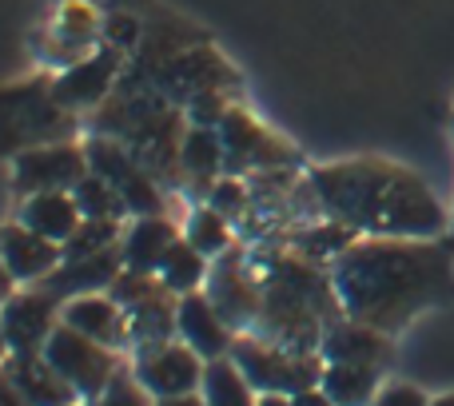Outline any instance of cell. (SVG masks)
I'll list each match as a JSON object with an SVG mask.
<instances>
[{
    "mask_svg": "<svg viewBox=\"0 0 454 406\" xmlns=\"http://www.w3.org/2000/svg\"><path fill=\"white\" fill-rule=\"evenodd\" d=\"M80 406H152V394L136 383L132 367H120V375L112 379V386L100 394L96 402H80Z\"/></svg>",
    "mask_w": 454,
    "mask_h": 406,
    "instance_id": "obj_32",
    "label": "cell"
},
{
    "mask_svg": "<svg viewBox=\"0 0 454 406\" xmlns=\"http://www.w3.org/2000/svg\"><path fill=\"white\" fill-rule=\"evenodd\" d=\"M56 323H60V303L40 287L12 291L0 303V327H4L8 351H44Z\"/></svg>",
    "mask_w": 454,
    "mask_h": 406,
    "instance_id": "obj_14",
    "label": "cell"
},
{
    "mask_svg": "<svg viewBox=\"0 0 454 406\" xmlns=\"http://www.w3.org/2000/svg\"><path fill=\"white\" fill-rule=\"evenodd\" d=\"M104 44V16L96 12L92 4H80V0H68V4L56 12L52 20V48L44 52L48 64L56 68H72L76 60L92 56L96 48Z\"/></svg>",
    "mask_w": 454,
    "mask_h": 406,
    "instance_id": "obj_17",
    "label": "cell"
},
{
    "mask_svg": "<svg viewBox=\"0 0 454 406\" xmlns=\"http://www.w3.org/2000/svg\"><path fill=\"white\" fill-rule=\"evenodd\" d=\"M231 359L259 394L263 391L295 394V391H307V386H319L323 367H327V359L319 351L299 355V351H287V347L263 343L255 335H235Z\"/></svg>",
    "mask_w": 454,
    "mask_h": 406,
    "instance_id": "obj_5",
    "label": "cell"
},
{
    "mask_svg": "<svg viewBox=\"0 0 454 406\" xmlns=\"http://www.w3.org/2000/svg\"><path fill=\"white\" fill-rule=\"evenodd\" d=\"M0 406H32L20 391H16V383L4 375V371H0Z\"/></svg>",
    "mask_w": 454,
    "mask_h": 406,
    "instance_id": "obj_35",
    "label": "cell"
},
{
    "mask_svg": "<svg viewBox=\"0 0 454 406\" xmlns=\"http://www.w3.org/2000/svg\"><path fill=\"white\" fill-rule=\"evenodd\" d=\"M291 406H335V402L327 399V391H323V386H307V391L291 394Z\"/></svg>",
    "mask_w": 454,
    "mask_h": 406,
    "instance_id": "obj_34",
    "label": "cell"
},
{
    "mask_svg": "<svg viewBox=\"0 0 454 406\" xmlns=\"http://www.w3.org/2000/svg\"><path fill=\"white\" fill-rule=\"evenodd\" d=\"M331 283L347 319H359L383 335H399L431 307L454 299L450 243L359 235L331 259Z\"/></svg>",
    "mask_w": 454,
    "mask_h": 406,
    "instance_id": "obj_1",
    "label": "cell"
},
{
    "mask_svg": "<svg viewBox=\"0 0 454 406\" xmlns=\"http://www.w3.org/2000/svg\"><path fill=\"white\" fill-rule=\"evenodd\" d=\"M40 355H44V359L52 363V367L60 371L72 386H76V394L84 402L100 399V394L112 386V379L120 375V367H124V363H120V355L112 351V347H104V343H96V339L80 335V331L68 327V323H56Z\"/></svg>",
    "mask_w": 454,
    "mask_h": 406,
    "instance_id": "obj_6",
    "label": "cell"
},
{
    "mask_svg": "<svg viewBox=\"0 0 454 406\" xmlns=\"http://www.w3.org/2000/svg\"><path fill=\"white\" fill-rule=\"evenodd\" d=\"M120 235H124L120 219H84L76 227V235L64 243V259H80V255H96L104 247H116Z\"/></svg>",
    "mask_w": 454,
    "mask_h": 406,
    "instance_id": "obj_30",
    "label": "cell"
},
{
    "mask_svg": "<svg viewBox=\"0 0 454 406\" xmlns=\"http://www.w3.org/2000/svg\"><path fill=\"white\" fill-rule=\"evenodd\" d=\"M255 406H291V394H279V391H263L255 399Z\"/></svg>",
    "mask_w": 454,
    "mask_h": 406,
    "instance_id": "obj_37",
    "label": "cell"
},
{
    "mask_svg": "<svg viewBox=\"0 0 454 406\" xmlns=\"http://www.w3.org/2000/svg\"><path fill=\"white\" fill-rule=\"evenodd\" d=\"M64 259V247L44 235H36L24 223H8L0 227V263L12 275V283H40L44 275H52Z\"/></svg>",
    "mask_w": 454,
    "mask_h": 406,
    "instance_id": "obj_18",
    "label": "cell"
},
{
    "mask_svg": "<svg viewBox=\"0 0 454 406\" xmlns=\"http://www.w3.org/2000/svg\"><path fill=\"white\" fill-rule=\"evenodd\" d=\"M204 295L215 303V311L227 319L235 335H251L259 323V307H263V291H259L255 267L247 259V247H227L215 255L212 271H207Z\"/></svg>",
    "mask_w": 454,
    "mask_h": 406,
    "instance_id": "obj_8",
    "label": "cell"
},
{
    "mask_svg": "<svg viewBox=\"0 0 454 406\" xmlns=\"http://www.w3.org/2000/svg\"><path fill=\"white\" fill-rule=\"evenodd\" d=\"M72 196H76V207H80V215L84 219H120V223H124V219L132 215L124 196H120V191L96 172H88L84 180L72 188Z\"/></svg>",
    "mask_w": 454,
    "mask_h": 406,
    "instance_id": "obj_28",
    "label": "cell"
},
{
    "mask_svg": "<svg viewBox=\"0 0 454 406\" xmlns=\"http://www.w3.org/2000/svg\"><path fill=\"white\" fill-rule=\"evenodd\" d=\"M88 176V152L76 140H56L40 148H24L12 156V191L16 199L36 191H72Z\"/></svg>",
    "mask_w": 454,
    "mask_h": 406,
    "instance_id": "obj_11",
    "label": "cell"
},
{
    "mask_svg": "<svg viewBox=\"0 0 454 406\" xmlns=\"http://www.w3.org/2000/svg\"><path fill=\"white\" fill-rule=\"evenodd\" d=\"M120 68H124V52L112 44H100L92 56L76 60L72 68H64L60 76H52V96L64 112L80 116V112H96L120 84Z\"/></svg>",
    "mask_w": 454,
    "mask_h": 406,
    "instance_id": "obj_13",
    "label": "cell"
},
{
    "mask_svg": "<svg viewBox=\"0 0 454 406\" xmlns=\"http://www.w3.org/2000/svg\"><path fill=\"white\" fill-rule=\"evenodd\" d=\"M431 406H454V391L450 394H439V399H431Z\"/></svg>",
    "mask_w": 454,
    "mask_h": 406,
    "instance_id": "obj_38",
    "label": "cell"
},
{
    "mask_svg": "<svg viewBox=\"0 0 454 406\" xmlns=\"http://www.w3.org/2000/svg\"><path fill=\"white\" fill-rule=\"evenodd\" d=\"M132 375L152 399H176V394H192L204 386L207 359L196 355L180 335L168 343H152L132 351Z\"/></svg>",
    "mask_w": 454,
    "mask_h": 406,
    "instance_id": "obj_10",
    "label": "cell"
},
{
    "mask_svg": "<svg viewBox=\"0 0 454 406\" xmlns=\"http://www.w3.org/2000/svg\"><path fill=\"white\" fill-rule=\"evenodd\" d=\"M152 406H207V402L200 391H192V394H176V399H152Z\"/></svg>",
    "mask_w": 454,
    "mask_h": 406,
    "instance_id": "obj_36",
    "label": "cell"
},
{
    "mask_svg": "<svg viewBox=\"0 0 454 406\" xmlns=\"http://www.w3.org/2000/svg\"><path fill=\"white\" fill-rule=\"evenodd\" d=\"M16 223L32 227L36 235H44V239H52V243L64 247V243L76 235V227L84 223V215H80L72 191H36V196L20 199V207H16Z\"/></svg>",
    "mask_w": 454,
    "mask_h": 406,
    "instance_id": "obj_23",
    "label": "cell"
},
{
    "mask_svg": "<svg viewBox=\"0 0 454 406\" xmlns=\"http://www.w3.org/2000/svg\"><path fill=\"white\" fill-rule=\"evenodd\" d=\"M176 335L204 359H223V355H231L235 343V331L227 327V319L215 311V303L204 291L180 295V303H176Z\"/></svg>",
    "mask_w": 454,
    "mask_h": 406,
    "instance_id": "obj_16",
    "label": "cell"
},
{
    "mask_svg": "<svg viewBox=\"0 0 454 406\" xmlns=\"http://www.w3.org/2000/svg\"><path fill=\"white\" fill-rule=\"evenodd\" d=\"M84 152H88V172L104 176V180L124 196L132 215H164L168 199H164V191H160V180L124 148V144L96 132L92 140L84 144Z\"/></svg>",
    "mask_w": 454,
    "mask_h": 406,
    "instance_id": "obj_7",
    "label": "cell"
},
{
    "mask_svg": "<svg viewBox=\"0 0 454 406\" xmlns=\"http://www.w3.org/2000/svg\"><path fill=\"white\" fill-rule=\"evenodd\" d=\"M180 239V227L168 215H132L128 231L120 235V251H124V267L140 275H160V263Z\"/></svg>",
    "mask_w": 454,
    "mask_h": 406,
    "instance_id": "obj_22",
    "label": "cell"
},
{
    "mask_svg": "<svg viewBox=\"0 0 454 406\" xmlns=\"http://www.w3.org/2000/svg\"><path fill=\"white\" fill-rule=\"evenodd\" d=\"M207 203H212L215 211H223L227 219H239L243 215V207H247V199H251V191H247V180L243 176H220V180L212 183V191L204 196Z\"/></svg>",
    "mask_w": 454,
    "mask_h": 406,
    "instance_id": "obj_31",
    "label": "cell"
},
{
    "mask_svg": "<svg viewBox=\"0 0 454 406\" xmlns=\"http://www.w3.org/2000/svg\"><path fill=\"white\" fill-rule=\"evenodd\" d=\"M220 144H223V164L227 176H247V172H267V168H295L299 152L271 136L247 108L231 104V112L220 120Z\"/></svg>",
    "mask_w": 454,
    "mask_h": 406,
    "instance_id": "obj_9",
    "label": "cell"
},
{
    "mask_svg": "<svg viewBox=\"0 0 454 406\" xmlns=\"http://www.w3.org/2000/svg\"><path fill=\"white\" fill-rule=\"evenodd\" d=\"M207 271H212V259L204 251H196L188 239H176L172 251L160 263V279L176 291V295H188V291H200L207 283Z\"/></svg>",
    "mask_w": 454,
    "mask_h": 406,
    "instance_id": "obj_27",
    "label": "cell"
},
{
    "mask_svg": "<svg viewBox=\"0 0 454 406\" xmlns=\"http://www.w3.org/2000/svg\"><path fill=\"white\" fill-rule=\"evenodd\" d=\"M148 80H156V88L176 104V108L192 104L200 92H227V88H239V76H235V72L220 60V52L207 44H188L184 52H176L172 60Z\"/></svg>",
    "mask_w": 454,
    "mask_h": 406,
    "instance_id": "obj_12",
    "label": "cell"
},
{
    "mask_svg": "<svg viewBox=\"0 0 454 406\" xmlns=\"http://www.w3.org/2000/svg\"><path fill=\"white\" fill-rule=\"evenodd\" d=\"M447 243H450V251H454V227H450V231H447Z\"/></svg>",
    "mask_w": 454,
    "mask_h": 406,
    "instance_id": "obj_40",
    "label": "cell"
},
{
    "mask_svg": "<svg viewBox=\"0 0 454 406\" xmlns=\"http://www.w3.org/2000/svg\"><path fill=\"white\" fill-rule=\"evenodd\" d=\"M395 335H383V331L367 327V323L359 319H335L327 327V335H323V347L319 355L327 363H363V367H379L387 371L395 359Z\"/></svg>",
    "mask_w": 454,
    "mask_h": 406,
    "instance_id": "obj_21",
    "label": "cell"
},
{
    "mask_svg": "<svg viewBox=\"0 0 454 406\" xmlns=\"http://www.w3.org/2000/svg\"><path fill=\"white\" fill-rule=\"evenodd\" d=\"M319 386L335 406H371L383 391V371L363 363H327Z\"/></svg>",
    "mask_w": 454,
    "mask_h": 406,
    "instance_id": "obj_25",
    "label": "cell"
},
{
    "mask_svg": "<svg viewBox=\"0 0 454 406\" xmlns=\"http://www.w3.org/2000/svg\"><path fill=\"white\" fill-rule=\"evenodd\" d=\"M247 259L263 291L259 323L251 335L299 355L319 351L327 327L343 319V303L335 295L331 271L283 243H251Z\"/></svg>",
    "mask_w": 454,
    "mask_h": 406,
    "instance_id": "obj_3",
    "label": "cell"
},
{
    "mask_svg": "<svg viewBox=\"0 0 454 406\" xmlns=\"http://www.w3.org/2000/svg\"><path fill=\"white\" fill-rule=\"evenodd\" d=\"M311 188L327 215L343 219L359 235H395V239H442L450 219L434 191L391 160H343L311 168Z\"/></svg>",
    "mask_w": 454,
    "mask_h": 406,
    "instance_id": "obj_2",
    "label": "cell"
},
{
    "mask_svg": "<svg viewBox=\"0 0 454 406\" xmlns=\"http://www.w3.org/2000/svg\"><path fill=\"white\" fill-rule=\"evenodd\" d=\"M0 367H4V363H0Z\"/></svg>",
    "mask_w": 454,
    "mask_h": 406,
    "instance_id": "obj_41",
    "label": "cell"
},
{
    "mask_svg": "<svg viewBox=\"0 0 454 406\" xmlns=\"http://www.w3.org/2000/svg\"><path fill=\"white\" fill-rule=\"evenodd\" d=\"M76 132H80V116H72V112H64L56 104L52 76L0 88V156L12 160L24 148L72 140Z\"/></svg>",
    "mask_w": 454,
    "mask_h": 406,
    "instance_id": "obj_4",
    "label": "cell"
},
{
    "mask_svg": "<svg viewBox=\"0 0 454 406\" xmlns=\"http://www.w3.org/2000/svg\"><path fill=\"white\" fill-rule=\"evenodd\" d=\"M227 172L223 164V144H220V132L215 128H200V124H188L180 140V176H188L200 191H212V183Z\"/></svg>",
    "mask_w": 454,
    "mask_h": 406,
    "instance_id": "obj_24",
    "label": "cell"
},
{
    "mask_svg": "<svg viewBox=\"0 0 454 406\" xmlns=\"http://www.w3.org/2000/svg\"><path fill=\"white\" fill-rule=\"evenodd\" d=\"M0 371L12 379L16 391H20L32 406H80L84 402L76 394V386H72L40 351H8V359Z\"/></svg>",
    "mask_w": 454,
    "mask_h": 406,
    "instance_id": "obj_19",
    "label": "cell"
},
{
    "mask_svg": "<svg viewBox=\"0 0 454 406\" xmlns=\"http://www.w3.org/2000/svg\"><path fill=\"white\" fill-rule=\"evenodd\" d=\"M371 406H431V399H427L419 386H411V383H391V386H383V391L375 394V402Z\"/></svg>",
    "mask_w": 454,
    "mask_h": 406,
    "instance_id": "obj_33",
    "label": "cell"
},
{
    "mask_svg": "<svg viewBox=\"0 0 454 406\" xmlns=\"http://www.w3.org/2000/svg\"><path fill=\"white\" fill-rule=\"evenodd\" d=\"M120 271H124V251H120V243H116V247H104V251H96V255L60 259V267H56L52 275H44L40 283H32V287H40L44 295H52L56 303H64V299H72V295L108 291Z\"/></svg>",
    "mask_w": 454,
    "mask_h": 406,
    "instance_id": "obj_15",
    "label": "cell"
},
{
    "mask_svg": "<svg viewBox=\"0 0 454 406\" xmlns=\"http://www.w3.org/2000/svg\"><path fill=\"white\" fill-rule=\"evenodd\" d=\"M188 243L196 251H204L207 259L223 255L227 247H235L231 239V219L223 215V211H215L212 203H204V207H196L188 215Z\"/></svg>",
    "mask_w": 454,
    "mask_h": 406,
    "instance_id": "obj_29",
    "label": "cell"
},
{
    "mask_svg": "<svg viewBox=\"0 0 454 406\" xmlns=\"http://www.w3.org/2000/svg\"><path fill=\"white\" fill-rule=\"evenodd\" d=\"M200 394H204L207 406H255V399H259V391L243 379V371L235 367L231 355H223V359H207Z\"/></svg>",
    "mask_w": 454,
    "mask_h": 406,
    "instance_id": "obj_26",
    "label": "cell"
},
{
    "mask_svg": "<svg viewBox=\"0 0 454 406\" xmlns=\"http://www.w3.org/2000/svg\"><path fill=\"white\" fill-rule=\"evenodd\" d=\"M8 359V339H4V327H0V363Z\"/></svg>",
    "mask_w": 454,
    "mask_h": 406,
    "instance_id": "obj_39",
    "label": "cell"
},
{
    "mask_svg": "<svg viewBox=\"0 0 454 406\" xmlns=\"http://www.w3.org/2000/svg\"><path fill=\"white\" fill-rule=\"evenodd\" d=\"M60 323L76 327L80 335L96 339V343L124 351L128 347V315L108 291H88V295H72L60 303Z\"/></svg>",
    "mask_w": 454,
    "mask_h": 406,
    "instance_id": "obj_20",
    "label": "cell"
}]
</instances>
